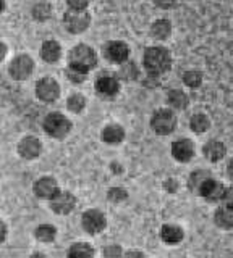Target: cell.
Returning a JSON list of instances; mask_svg holds the SVG:
<instances>
[{
    "label": "cell",
    "instance_id": "obj_9",
    "mask_svg": "<svg viewBox=\"0 0 233 258\" xmlns=\"http://www.w3.org/2000/svg\"><path fill=\"white\" fill-rule=\"evenodd\" d=\"M76 199L73 197V194L70 192H57L55 196L51 199V207L55 213L59 215H67L71 210L75 208Z\"/></svg>",
    "mask_w": 233,
    "mask_h": 258
},
{
    "label": "cell",
    "instance_id": "obj_11",
    "mask_svg": "<svg viewBox=\"0 0 233 258\" xmlns=\"http://www.w3.org/2000/svg\"><path fill=\"white\" fill-rule=\"evenodd\" d=\"M59 192V185L54 177H41L34 184V194L39 199H52Z\"/></svg>",
    "mask_w": 233,
    "mask_h": 258
},
{
    "label": "cell",
    "instance_id": "obj_28",
    "mask_svg": "<svg viewBox=\"0 0 233 258\" xmlns=\"http://www.w3.org/2000/svg\"><path fill=\"white\" fill-rule=\"evenodd\" d=\"M67 105H68V108L71 110V111H75V113H79L83 108H84V105H86V100H84V97L83 95H79V94H73L68 99V102H67Z\"/></svg>",
    "mask_w": 233,
    "mask_h": 258
},
{
    "label": "cell",
    "instance_id": "obj_31",
    "mask_svg": "<svg viewBox=\"0 0 233 258\" xmlns=\"http://www.w3.org/2000/svg\"><path fill=\"white\" fill-rule=\"evenodd\" d=\"M122 76L126 78V79H134L136 76H138V70H136L134 63H128L123 67L122 70Z\"/></svg>",
    "mask_w": 233,
    "mask_h": 258
},
{
    "label": "cell",
    "instance_id": "obj_35",
    "mask_svg": "<svg viewBox=\"0 0 233 258\" xmlns=\"http://www.w3.org/2000/svg\"><path fill=\"white\" fill-rule=\"evenodd\" d=\"M122 253V250H120L118 247H114V248H106L104 250V255H107V256H110V255H120Z\"/></svg>",
    "mask_w": 233,
    "mask_h": 258
},
{
    "label": "cell",
    "instance_id": "obj_13",
    "mask_svg": "<svg viewBox=\"0 0 233 258\" xmlns=\"http://www.w3.org/2000/svg\"><path fill=\"white\" fill-rule=\"evenodd\" d=\"M106 55L109 60L115 63H122L126 61L128 55H130V48H128L125 42H109L106 45Z\"/></svg>",
    "mask_w": 233,
    "mask_h": 258
},
{
    "label": "cell",
    "instance_id": "obj_29",
    "mask_svg": "<svg viewBox=\"0 0 233 258\" xmlns=\"http://www.w3.org/2000/svg\"><path fill=\"white\" fill-rule=\"evenodd\" d=\"M207 177H209L207 171H195L190 177V189L198 192V189L201 187V184H203L204 179H207Z\"/></svg>",
    "mask_w": 233,
    "mask_h": 258
},
{
    "label": "cell",
    "instance_id": "obj_21",
    "mask_svg": "<svg viewBox=\"0 0 233 258\" xmlns=\"http://www.w3.org/2000/svg\"><path fill=\"white\" fill-rule=\"evenodd\" d=\"M172 31V24L167 20H157L151 28V34L156 39H167Z\"/></svg>",
    "mask_w": 233,
    "mask_h": 258
},
{
    "label": "cell",
    "instance_id": "obj_15",
    "mask_svg": "<svg viewBox=\"0 0 233 258\" xmlns=\"http://www.w3.org/2000/svg\"><path fill=\"white\" fill-rule=\"evenodd\" d=\"M96 87L101 94L106 95H114L118 91V81L114 75H109V73H102L99 75L98 81H96Z\"/></svg>",
    "mask_w": 233,
    "mask_h": 258
},
{
    "label": "cell",
    "instance_id": "obj_33",
    "mask_svg": "<svg viewBox=\"0 0 233 258\" xmlns=\"http://www.w3.org/2000/svg\"><path fill=\"white\" fill-rule=\"evenodd\" d=\"M68 78L73 81V83H83L84 81V75L83 73H78V71H75V70H68Z\"/></svg>",
    "mask_w": 233,
    "mask_h": 258
},
{
    "label": "cell",
    "instance_id": "obj_4",
    "mask_svg": "<svg viewBox=\"0 0 233 258\" xmlns=\"http://www.w3.org/2000/svg\"><path fill=\"white\" fill-rule=\"evenodd\" d=\"M44 129L49 136L60 139V137H65L70 133L71 123L62 113H51V115H47L44 121Z\"/></svg>",
    "mask_w": 233,
    "mask_h": 258
},
{
    "label": "cell",
    "instance_id": "obj_2",
    "mask_svg": "<svg viewBox=\"0 0 233 258\" xmlns=\"http://www.w3.org/2000/svg\"><path fill=\"white\" fill-rule=\"evenodd\" d=\"M170 53L164 47H149L144 52V67L151 75H160L170 68Z\"/></svg>",
    "mask_w": 233,
    "mask_h": 258
},
{
    "label": "cell",
    "instance_id": "obj_27",
    "mask_svg": "<svg viewBox=\"0 0 233 258\" xmlns=\"http://www.w3.org/2000/svg\"><path fill=\"white\" fill-rule=\"evenodd\" d=\"M183 81H184V84L190 87H198L203 83V75H201L199 71H187L183 75Z\"/></svg>",
    "mask_w": 233,
    "mask_h": 258
},
{
    "label": "cell",
    "instance_id": "obj_18",
    "mask_svg": "<svg viewBox=\"0 0 233 258\" xmlns=\"http://www.w3.org/2000/svg\"><path fill=\"white\" fill-rule=\"evenodd\" d=\"M225 145L219 141H209L206 145H204V155L206 158H209L211 161H219L223 158L225 155Z\"/></svg>",
    "mask_w": 233,
    "mask_h": 258
},
{
    "label": "cell",
    "instance_id": "obj_8",
    "mask_svg": "<svg viewBox=\"0 0 233 258\" xmlns=\"http://www.w3.org/2000/svg\"><path fill=\"white\" fill-rule=\"evenodd\" d=\"M33 68H34L33 60L26 55H20L10 64V75L12 78L21 81V79H26L31 73H33Z\"/></svg>",
    "mask_w": 233,
    "mask_h": 258
},
{
    "label": "cell",
    "instance_id": "obj_1",
    "mask_svg": "<svg viewBox=\"0 0 233 258\" xmlns=\"http://www.w3.org/2000/svg\"><path fill=\"white\" fill-rule=\"evenodd\" d=\"M68 63H70L71 70L86 75L87 71L96 67V63H98V56H96V52L92 50L91 47L78 45L70 52Z\"/></svg>",
    "mask_w": 233,
    "mask_h": 258
},
{
    "label": "cell",
    "instance_id": "obj_32",
    "mask_svg": "<svg viewBox=\"0 0 233 258\" xmlns=\"http://www.w3.org/2000/svg\"><path fill=\"white\" fill-rule=\"evenodd\" d=\"M70 8H75V10H86L87 7V0H68Z\"/></svg>",
    "mask_w": 233,
    "mask_h": 258
},
{
    "label": "cell",
    "instance_id": "obj_25",
    "mask_svg": "<svg viewBox=\"0 0 233 258\" xmlns=\"http://www.w3.org/2000/svg\"><path fill=\"white\" fill-rule=\"evenodd\" d=\"M191 129L196 133H204L209 129V119L206 115H195L191 118Z\"/></svg>",
    "mask_w": 233,
    "mask_h": 258
},
{
    "label": "cell",
    "instance_id": "obj_7",
    "mask_svg": "<svg viewBox=\"0 0 233 258\" xmlns=\"http://www.w3.org/2000/svg\"><path fill=\"white\" fill-rule=\"evenodd\" d=\"M36 94L44 102H54L60 94V87L52 78H44L36 84Z\"/></svg>",
    "mask_w": 233,
    "mask_h": 258
},
{
    "label": "cell",
    "instance_id": "obj_19",
    "mask_svg": "<svg viewBox=\"0 0 233 258\" xmlns=\"http://www.w3.org/2000/svg\"><path fill=\"white\" fill-rule=\"evenodd\" d=\"M215 223L220 226L223 229H230L233 226V210H231V205H225V207H220L217 210L215 213Z\"/></svg>",
    "mask_w": 233,
    "mask_h": 258
},
{
    "label": "cell",
    "instance_id": "obj_5",
    "mask_svg": "<svg viewBox=\"0 0 233 258\" xmlns=\"http://www.w3.org/2000/svg\"><path fill=\"white\" fill-rule=\"evenodd\" d=\"M175 124H176V118L170 110H159L154 113V116L151 119L152 129L160 136L170 134L175 129Z\"/></svg>",
    "mask_w": 233,
    "mask_h": 258
},
{
    "label": "cell",
    "instance_id": "obj_23",
    "mask_svg": "<svg viewBox=\"0 0 233 258\" xmlns=\"http://www.w3.org/2000/svg\"><path fill=\"white\" fill-rule=\"evenodd\" d=\"M51 15H52V7H51V4H47V2H39L33 8V16H34L37 21L49 20Z\"/></svg>",
    "mask_w": 233,
    "mask_h": 258
},
{
    "label": "cell",
    "instance_id": "obj_3",
    "mask_svg": "<svg viewBox=\"0 0 233 258\" xmlns=\"http://www.w3.org/2000/svg\"><path fill=\"white\" fill-rule=\"evenodd\" d=\"M63 23H65V28L73 32V34H79L87 29L91 23V16L86 10H75V8H70V10L63 15Z\"/></svg>",
    "mask_w": 233,
    "mask_h": 258
},
{
    "label": "cell",
    "instance_id": "obj_10",
    "mask_svg": "<svg viewBox=\"0 0 233 258\" xmlns=\"http://www.w3.org/2000/svg\"><path fill=\"white\" fill-rule=\"evenodd\" d=\"M83 228L89 234H98L106 228V216L99 210H87L83 215Z\"/></svg>",
    "mask_w": 233,
    "mask_h": 258
},
{
    "label": "cell",
    "instance_id": "obj_14",
    "mask_svg": "<svg viewBox=\"0 0 233 258\" xmlns=\"http://www.w3.org/2000/svg\"><path fill=\"white\" fill-rule=\"evenodd\" d=\"M18 152L23 158H36L41 153V142L33 136L25 137L18 145Z\"/></svg>",
    "mask_w": 233,
    "mask_h": 258
},
{
    "label": "cell",
    "instance_id": "obj_30",
    "mask_svg": "<svg viewBox=\"0 0 233 258\" xmlns=\"http://www.w3.org/2000/svg\"><path fill=\"white\" fill-rule=\"evenodd\" d=\"M128 197V194L125 189H110L109 190V199L112 202H122Z\"/></svg>",
    "mask_w": 233,
    "mask_h": 258
},
{
    "label": "cell",
    "instance_id": "obj_12",
    "mask_svg": "<svg viewBox=\"0 0 233 258\" xmlns=\"http://www.w3.org/2000/svg\"><path fill=\"white\" fill-rule=\"evenodd\" d=\"M193 153H195V147H193V142L190 139L175 141L172 145V155L178 161H190Z\"/></svg>",
    "mask_w": 233,
    "mask_h": 258
},
{
    "label": "cell",
    "instance_id": "obj_38",
    "mask_svg": "<svg viewBox=\"0 0 233 258\" xmlns=\"http://www.w3.org/2000/svg\"><path fill=\"white\" fill-rule=\"evenodd\" d=\"M5 10V2H4V0H0V13H2Z\"/></svg>",
    "mask_w": 233,
    "mask_h": 258
},
{
    "label": "cell",
    "instance_id": "obj_37",
    "mask_svg": "<svg viewBox=\"0 0 233 258\" xmlns=\"http://www.w3.org/2000/svg\"><path fill=\"white\" fill-rule=\"evenodd\" d=\"M7 55V45L4 42H0V60H4Z\"/></svg>",
    "mask_w": 233,
    "mask_h": 258
},
{
    "label": "cell",
    "instance_id": "obj_17",
    "mask_svg": "<svg viewBox=\"0 0 233 258\" xmlns=\"http://www.w3.org/2000/svg\"><path fill=\"white\" fill-rule=\"evenodd\" d=\"M60 53H62V48L55 40H45L42 44L41 55L47 63H55L60 58Z\"/></svg>",
    "mask_w": 233,
    "mask_h": 258
},
{
    "label": "cell",
    "instance_id": "obj_26",
    "mask_svg": "<svg viewBox=\"0 0 233 258\" xmlns=\"http://www.w3.org/2000/svg\"><path fill=\"white\" fill-rule=\"evenodd\" d=\"M94 250L87 244H75L68 250V256H91Z\"/></svg>",
    "mask_w": 233,
    "mask_h": 258
},
{
    "label": "cell",
    "instance_id": "obj_16",
    "mask_svg": "<svg viewBox=\"0 0 233 258\" xmlns=\"http://www.w3.org/2000/svg\"><path fill=\"white\" fill-rule=\"evenodd\" d=\"M125 137V131L122 126L118 124H110L102 131V141L107 144H120Z\"/></svg>",
    "mask_w": 233,
    "mask_h": 258
},
{
    "label": "cell",
    "instance_id": "obj_20",
    "mask_svg": "<svg viewBox=\"0 0 233 258\" xmlns=\"http://www.w3.org/2000/svg\"><path fill=\"white\" fill-rule=\"evenodd\" d=\"M160 236H162V240L167 242V244H176L183 239V231L180 228L172 224H165L162 231H160Z\"/></svg>",
    "mask_w": 233,
    "mask_h": 258
},
{
    "label": "cell",
    "instance_id": "obj_36",
    "mask_svg": "<svg viewBox=\"0 0 233 258\" xmlns=\"http://www.w3.org/2000/svg\"><path fill=\"white\" fill-rule=\"evenodd\" d=\"M7 236V228H5V224L0 221V242H2Z\"/></svg>",
    "mask_w": 233,
    "mask_h": 258
},
{
    "label": "cell",
    "instance_id": "obj_24",
    "mask_svg": "<svg viewBox=\"0 0 233 258\" xmlns=\"http://www.w3.org/2000/svg\"><path fill=\"white\" fill-rule=\"evenodd\" d=\"M55 228L54 226H49V224H42L39 226L36 229V239L37 240H42V242H51L55 239Z\"/></svg>",
    "mask_w": 233,
    "mask_h": 258
},
{
    "label": "cell",
    "instance_id": "obj_6",
    "mask_svg": "<svg viewBox=\"0 0 233 258\" xmlns=\"http://www.w3.org/2000/svg\"><path fill=\"white\" fill-rule=\"evenodd\" d=\"M198 194L199 196L206 197L207 200H212V202H217V200H223L230 196V190L225 189L220 182H217L215 179H212L211 176L204 179V182L201 184V187L198 189Z\"/></svg>",
    "mask_w": 233,
    "mask_h": 258
},
{
    "label": "cell",
    "instance_id": "obj_22",
    "mask_svg": "<svg viewBox=\"0 0 233 258\" xmlns=\"http://www.w3.org/2000/svg\"><path fill=\"white\" fill-rule=\"evenodd\" d=\"M167 100H168V103L172 105V107H175V108H187V105H188V95L184 94V92H181V91H170L168 92V95H167Z\"/></svg>",
    "mask_w": 233,
    "mask_h": 258
},
{
    "label": "cell",
    "instance_id": "obj_34",
    "mask_svg": "<svg viewBox=\"0 0 233 258\" xmlns=\"http://www.w3.org/2000/svg\"><path fill=\"white\" fill-rule=\"evenodd\" d=\"M154 4L160 8H172L176 4V0H154Z\"/></svg>",
    "mask_w": 233,
    "mask_h": 258
}]
</instances>
